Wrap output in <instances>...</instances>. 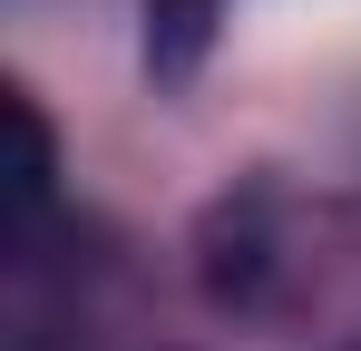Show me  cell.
Returning a JSON list of instances; mask_svg holds the SVG:
<instances>
[{
  "label": "cell",
  "instance_id": "6da1fadb",
  "mask_svg": "<svg viewBox=\"0 0 361 351\" xmlns=\"http://www.w3.org/2000/svg\"><path fill=\"white\" fill-rule=\"evenodd\" d=\"M10 137H20V176H10V195L39 205V195H49V127H39L30 98H10Z\"/></svg>",
  "mask_w": 361,
  "mask_h": 351
}]
</instances>
